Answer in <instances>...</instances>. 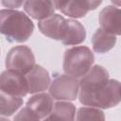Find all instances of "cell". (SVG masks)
<instances>
[{"mask_svg": "<svg viewBox=\"0 0 121 121\" xmlns=\"http://www.w3.org/2000/svg\"><path fill=\"white\" fill-rule=\"evenodd\" d=\"M0 121H9V120L8 118H5L4 116H2V117H1V119H0Z\"/></svg>", "mask_w": 121, "mask_h": 121, "instance_id": "44dd1931", "label": "cell"}, {"mask_svg": "<svg viewBox=\"0 0 121 121\" xmlns=\"http://www.w3.org/2000/svg\"><path fill=\"white\" fill-rule=\"evenodd\" d=\"M24 100L19 96L8 95L1 92L0 94V107L2 116H10L17 112L23 105Z\"/></svg>", "mask_w": 121, "mask_h": 121, "instance_id": "2e32d148", "label": "cell"}, {"mask_svg": "<svg viewBox=\"0 0 121 121\" xmlns=\"http://www.w3.org/2000/svg\"><path fill=\"white\" fill-rule=\"evenodd\" d=\"M112 4L117 7H121V1H112Z\"/></svg>", "mask_w": 121, "mask_h": 121, "instance_id": "ffe728a7", "label": "cell"}, {"mask_svg": "<svg viewBox=\"0 0 121 121\" xmlns=\"http://www.w3.org/2000/svg\"><path fill=\"white\" fill-rule=\"evenodd\" d=\"M40 120L41 119H39L26 107L20 110L19 112L13 117V121H40Z\"/></svg>", "mask_w": 121, "mask_h": 121, "instance_id": "ac0fdd59", "label": "cell"}, {"mask_svg": "<svg viewBox=\"0 0 121 121\" xmlns=\"http://www.w3.org/2000/svg\"><path fill=\"white\" fill-rule=\"evenodd\" d=\"M94 62L95 56L89 47L73 46L64 52L62 69L65 75L80 79L91 70Z\"/></svg>", "mask_w": 121, "mask_h": 121, "instance_id": "3957f363", "label": "cell"}, {"mask_svg": "<svg viewBox=\"0 0 121 121\" xmlns=\"http://www.w3.org/2000/svg\"><path fill=\"white\" fill-rule=\"evenodd\" d=\"M54 98L50 94L39 93L36 94L26 101V107L30 110L39 119H44L47 117L54 108Z\"/></svg>", "mask_w": 121, "mask_h": 121, "instance_id": "8fae6325", "label": "cell"}, {"mask_svg": "<svg viewBox=\"0 0 121 121\" xmlns=\"http://www.w3.org/2000/svg\"><path fill=\"white\" fill-rule=\"evenodd\" d=\"M24 9L31 18L43 21L55 14L54 1H25Z\"/></svg>", "mask_w": 121, "mask_h": 121, "instance_id": "7c38bea8", "label": "cell"}, {"mask_svg": "<svg viewBox=\"0 0 121 121\" xmlns=\"http://www.w3.org/2000/svg\"><path fill=\"white\" fill-rule=\"evenodd\" d=\"M1 92L12 96L24 97L28 94L25 75L11 70H5L1 74Z\"/></svg>", "mask_w": 121, "mask_h": 121, "instance_id": "8992f818", "label": "cell"}, {"mask_svg": "<svg viewBox=\"0 0 121 121\" xmlns=\"http://www.w3.org/2000/svg\"><path fill=\"white\" fill-rule=\"evenodd\" d=\"M28 94H39L49 88L51 84V78L48 71L42 65L36 64L33 69L25 75Z\"/></svg>", "mask_w": 121, "mask_h": 121, "instance_id": "30bf717a", "label": "cell"}, {"mask_svg": "<svg viewBox=\"0 0 121 121\" xmlns=\"http://www.w3.org/2000/svg\"><path fill=\"white\" fill-rule=\"evenodd\" d=\"M86 39V30L83 25L75 19H64L60 26L59 41L65 45H77Z\"/></svg>", "mask_w": 121, "mask_h": 121, "instance_id": "ba28073f", "label": "cell"}, {"mask_svg": "<svg viewBox=\"0 0 121 121\" xmlns=\"http://www.w3.org/2000/svg\"><path fill=\"white\" fill-rule=\"evenodd\" d=\"M0 31L9 43H25L34 31V24L25 12L16 9H1Z\"/></svg>", "mask_w": 121, "mask_h": 121, "instance_id": "7a4b0ae2", "label": "cell"}, {"mask_svg": "<svg viewBox=\"0 0 121 121\" xmlns=\"http://www.w3.org/2000/svg\"><path fill=\"white\" fill-rule=\"evenodd\" d=\"M1 4L6 7L9 8V9H14L16 8H20L22 5L25 4V1H1Z\"/></svg>", "mask_w": 121, "mask_h": 121, "instance_id": "d6986e66", "label": "cell"}, {"mask_svg": "<svg viewBox=\"0 0 121 121\" xmlns=\"http://www.w3.org/2000/svg\"><path fill=\"white\" fill-rule=\"evenodd\" d=\"M116 43V36L104 31L101 27L97 28L92 36L93 50L98 54H104L112 50Z\"/></svg>", "mask_w": 121, "mask_h": 121, "instance_id": "5bb4252c", "label": "cell"}, {"mask_svg": "<svg viewBox=\"0 0 121 121\" xmlns=\"http://www.w3.org/2000/svg\"><path fill=\"white\" fill-rule=\"evenodd\" d=\"M76 121H106L104 112L97 108L81 107L78 110Z\"/></svg>", "mask_w": 121, "mask_h": 121, "instance_id": "e0dca14e", "label": "cell"}, {"mask_svg": "<svg viewBox=\"0 0 121 121\" xmlns=\"http://www.w3.org/2000/svg\"><path fill=\"white\" fill-rule=\"evenodd\" d=\"M48 89L53 98L60 101H73L78 96L79 81L67 75H57Z\"/></svg>", "mask_w": 121, "mask_h": 121, "instance_id": "5b68a950", "label": "cell"}, {"mask_svg": "<svg viewBox=\"0 0 121 121\" xmlns=\"http://www.w3.org/2000/svg\"><path fill=\"white\" fill-rule=\"evenodd\" d=\"M102 1H54L55 9L60 10L64 15L73 18H82L89 11L95 10Z\"/></svg>", "mask_w": 121, "mask_h": 121, "instance_id": "52a82bcc", "label": "cell"}, {"mask_svg": "<svg viewBox=\"0 0 121 121\" xmlns=\"http://www.w3.org/2000/svg\"><path fill=\"white\" fill-rule=\"evenodd\" d=\"M76 106L69 101H58L51 113L43 121H75Z\"/></svg>", "mask_w": 121, "mask_h": 121, "instance_id": "4fadbf2b", "label": "cell"}, {"mask_svg": "<svg viewBox=\"0 0 121 121\" xmlns=\"http://www.w3.org/2000/svg\"><path fill=\"white\" fill-rule=\"evenodd\" d=\"M64 17L60 14H53L52 16L38 22V28L42 34L44 36L59 41L60 29L62 22L64 21Z\"/></svg>", "mask_w": 121, "mask_h": 121, "instance_id": "9a60e30c", "label": "cell"}, {"mask_svg": "<svg viewBox=\"0 0 121 121\" xmlns=\"http://www.w3.org/2000/svg\"><path fill=\"white\" fill-rule=\"evenodd\" d=\"M100 27L112 34L121 36V8L109 5L101 9L98 16Z\"/></svg>", "mask_w": 121, "mask_h": 121, "instance_id": "9c48e42d", "label": "cell"}, {"mask_svg": "<svg viewBox=\"0 0 121 121\" xmlns=\"http://www.w3.org/2000/svg\"><path fill=\"white\" fill-rule=\"evenodd\" d=\"M7 70L18 72L26 75L30 72L35 64V57L32 50L26 45H17L8 52L5 60Z\"/></svg>", "mask_w": 121, "mask_h": 121, "instance_id": "277c9868", "label": "cell"}, {"mask_svg": "<svg viewBox=\"0 0 121 121\" xmlns=\"http://www.w3.org/2000/svg\"><path fill=\"white\" fill-rule=\"evenodd\" d=\"M79 102L88 107L111 109L121 102V82L109 78L102 65H95L79 79Z\"/></svg>", "mask_w": 121, "mask_h": 121, "instance_id": "6da1fadb", "label": "cell"}]
</instances>
